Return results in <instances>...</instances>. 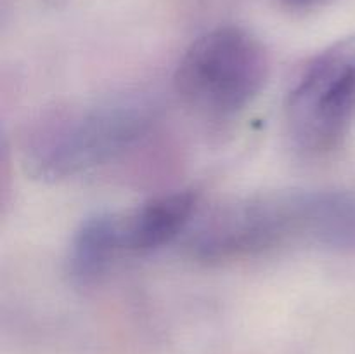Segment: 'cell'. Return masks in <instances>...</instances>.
<instances>
[{"instance_id":"1","label":"cell","mask_w":355,"mask_h":354,"mask_svg":"<svg viewBox=\"0 0 355 354\" xmlns=\"http://www.w3.org/2000/svg\"><path fill=\"white\" fill-rule=\"evenodd\" d=\"M291 245L355 250V193L290 191L222 205L198 224L196 259L227 262Z\"/></svg>"},{"instance_id":"2","label":"cell","mask_w":355,"mask_h":354,"mask_svg":"<svg viewBox=\"0 0 355 354\" xmlns=\"http://www.w3.org/2000/svg\"><path fill=\"white\" fill-rule=\"evenodd\" d=\"M151 108L139 97H113L62 108L38 118L21 141V160L37 179H69L103 167L146 137Z\"/></svg>"},{"instance_id":"3","label":"cell","mask_w":355,"mask_h":354,"mask_svg":"<svg viewBox=\"0 0 355 354\" xmlns=\"http://www.w3.org/2000/svg\"><path fill=\"white\" fill-rule=\"evenodd\" d=\"M262 42L241 26H218L198 37L177 66L175 89L200 113L231 117L253 103L269 76Z\"/></svg>"},{"instance_id":"4","label":"cell","mask_w":355,"mask_h":354,"mask_svg":"<svg viewBox=\"0 0 355 354\" xmlns=\"http://www.w3.org/2000/svg\"><path fill=\"white\" fill-rule=\"evenodd\" d=\"M291 144L304 156L338 149L355 124V35L328 45L305 65L284 108Z\"/></svg>"},{"instance_id":"5","label":"cell","mask_w":355,"mask_h":354,"mask_svg":"<svg viewBox=\"0 0 355 354\" xmlns=\"http://www.w3.org/2000/svg\"><path fill=\"white\" fill-rule=\"evenodd\" d=\"M198 194L175 191L151 198L127 212H113V231L120 259L144 255L168 245L193 221Z\"/></svg>"},{"instance_id":"6","label":"cell","mask_w":355,"mask_h":354,"mask_svg":"<svg viewBox=\"0 0 355 354\" xmlns=\"http://www.w3.org/2000/svg\"><path fill=\"white\" fill-rule=\"evenodd\" d=\"M284 3L291 7H309V6H314V3L321 2V0H283Z\"/></svg>"},{"instance_id":"7","label":"cell","mask_w":355,"mask_h":354,"mask_svg":"<svg viewBox=\"0 0 355 354\" xmlns=\"http://www.w3.org/2000/svg\"><path fill=\"white\" fill-rule=\"evenodd\" d=\"M66 2H68V0H45V3L51 7H62Z\"/></svg>"}]
</instances>
